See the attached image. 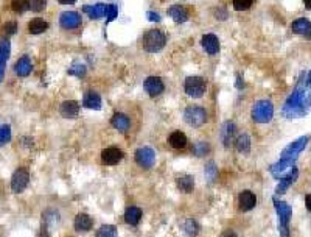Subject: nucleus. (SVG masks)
I'll return each instance as SVG.
<instances>
[{"mask_svg": "<svg viewBox=\"0 0 311 237\" xmlns=\"http://www.w3.org/2000/svg\"><path fill=\"white\" fill-rule=\"evenodd\" d=\"M184 230H185L187 236L196 237V236H198V233H199V225L196 223V220L188 218V220H185V223H184Z\"/></svg>", "mask_w": 311, "mask_h": 237, "instance_id": "obj_31", "label": "nucleus"}, {"mask_svg": "<svg viewBox=\"0 0 311 237\" xmlns=\"http://www.w3.org/2000/svg\"><path fill=\"white\" fill-rule=\"evenodd\" d=\"M216 175H218V169L215 166V162L214 161L207 162V166H206V176H207V179H209L210 183H214Z\"/></svg>", "mask_w": 311, "mask_h": 237, "instance_id": "obj_37", "label": "nucleus"}, {"mask_svg": "<svg viewBox=\"0 0 311 237\" xmlns=\"http://www.w3.org/2000/svg\"><path fill=\"white\" fill-rule=\"evenodd\" d=\"M177 187L185 194H190L194 187V179L190 175H182L177 178Z\"/></svg>", "mask_w": 311, "mask_h": 237, "instance_id": "obj_29", "label": "nucleus"}, {"mask_svg": "<svg viewBox=\"0 0 311 237\" xmlns=\"http://www.w3.org/2000/svg\"><path fill=\"white\" fill-rule=\"evenodd\" d=\"M252 120L258 124H268L274 116V105L269 100H258L252 106Z\"/></svg>", "mask_w": 311, "mask_h": 237, "instance_id": "obj_3", "label": "nucleus"}, {"mask_svg": "<svg viewBox=\"0 0 311 237\" xmlns=\"http://www.w3.org/2000/svg\"><path fill=\"white\" fill-rule=\"evenodd\" d=\"M136 162L143 169H151L156 164V151L150 147H140L134 153Z\"/></svg>", "mask_w": 311, "mask_h": 237, "instance_id": "obj_8", "label": "nucleus"}, {"mask_svg": "<svg viewBox=\"0 0 311 237\" xmlns=\"http://www.w3.org/2000/svg\"><path fill=\"white\" fill-rule=\"evenodd\" d=\"M202 47L209 55H216L219 52V41L215 35L202 36Z\"/></svg>", "mask_w": 311, "mask_h": 237, "instance_id": "obj_19", "label": "nucleus"}, {"mask_svg": "<svg viewBox=\"0 0 311 237\" xmlns=\"http://www.w3.org/2000/svg\"><path fill=\"white\" fill-rule=\"evenodd\" d=\"M210 151V145L207 142H198V144H194L193 147V150L192 153L194 154L196 158H202V156H206V154Z\"/></svg>", "mask_w": 311, "mask_h": 237, "instance_id": "obj_32", "label": "nucleus"}, {"mask_svg": "<svg viewBox=\"0 0 311 237\" xmlns=\"http://www.w3.org/2000/svg\"><path fill=\"white\" fill-rule=\"evenodd\" d=\"M83 11L89 16L91 19H100L106 16V5L104 3H97V5H86Z\"/></svg>", "mask_w": 311, "mask_h": 237, "instance_id": "obj_22", "label": "nucleus"}, {"mask_svg": "<svg viewBox=\"0 0 311 237\" xmlns=\"http://www.w3.org/2000/svg\"><path fill=\"white\" fill-rule=\"evenodd\" d=\"M28 181H30V173L28 170L25 167H20L14 172V175L11 178V191L14 194H20L27 189L28 186Z\"/></svg>", "mask_w": 311, "mask_h": 237, "instance_id": "obj_9", "label": "nucleus"}, {"mask_svg": "<svg viewBox=\"0 0 311 237\" xmlns=\"http://www.w3.org/2000/svg\"><path fill=\"white\" fill-rule=\"evenodd\" d=\"M235 131H236L235 124H232V122H227V124H224L223 129H221V141H223V144L226 147H229L232 144L233 137H235Z\"/></svg>", "mask_w": 311, "mask_h": 237, "instance_id": "obj_23", "label": "nucleus"}, {"mask_svg": "<svg viewBox=\"0 0 311 237\" xmlns=\"http://www.w3.org/2000/svg\"><path fill=\"white\" fill-rule=\"evenodd\" d=\"M308 83L311 85V72H310V75H308Z\"/></svg>", "mask_w": 311, "mask_h": 237, "instance_id": "obj_47", "label": "nucleus"}, {"mask_svg": "<svg viewBox=\"0 0 311 237\" xmlns=\"http://www.w3.org/2000/svg\"><path fill=\"white\" fill-rule=\"evenodd\" d=\"M274 206L277 211V215H279V231L282 234V237H288V231H290V218L292 215V211L288 206V203L285 201H279L277 198H274Z\"/></svg>", "mask_w": 311, "mask_h": 237, "instance_id": "obj_4", "label": "nucleus"}, {"mask_svg": "<svg viewBox=\"0 0 311 237\" xmlns=\"http://www.w3.org/2000/svg\"><path fill=\"white\" fill-rule=\"evenodd\" d=\"M304 5H305V8L311 10V0H304Z\"/></svg>", "mask_w": 311, "mask_h": 237, "instance_id": "obj_46", "label": "nucleus"}, {"mask_svg": "<svg viewBox=\"0 0 311 237\" xmlns=\"http://www.w3.org/2000/svg\"><path fill=\"white\" fill-rule=\"evenodd\" d=\"M219 237H236V234H235L232 230H226V231L221 233V236H219Z\"/></svg>", "mask_w": 311, "mask_h": 237, "instance_id": "obj_43", "label": "nucleus"}, {"mask_svg": "<svg viewBox=\"0 0 311 237\" xmlns=\"http://www.w3.org/2000/svg\"><path fill=\"white\" fill-rule=\"evenodd\" d=\"M143 87H145V91L150 94V97H157L163 92V89H165L163 81L159 77H148L145 80Z\"/></svg>", "mask_w": 311, "mask_h": 237, "instance_id": "obj_12", "label": "nucleus"}, {"mask_svg": "<svg viewBox=\"0 0 311 237\" xmlns=\"http://www.w3.org/2000/svg\"><path fill=\"white\" fill-rule=\"evenodd\" d=\"M165 43H167V38L160 30H148L142 39L143 48L150 53L160 52L162 48L165 47Z\"/></svg>", "mask_w": 311, "mask_h": 237, "instance_id": "obj_2", "label": "nucleus"}, {"mask_svg": "<svg viewBox=\"0 0 311 237\" xmlns=\"http://www.w3.org/2000/svg\"><path fill=\"white\" fill-rule=\"evenodd\" d=\"M31 70H33V64L28 56H22V58L18 60L14 64V72H16V75H19V77H28Z\"/></svg>", "mask_w": 311, "mask_h": 237, "instance_id": "obj_16", "label": "nucleus"}, {"mask_svg": "<svg viewBox=\"0 0 311 237\" xmlns=\"http://www.w3.org/2000/svg\"><path fill=\"white\" fill-rule=\"evenodd\" d=\"M10 53H11L10 41H2V43H0V83H2L3 75H5V67H6L8 58H10Z\"/></svg>", "mask_w": 311, "mask_h": 237, "instance_id": "obj_14", "label": "nucleus"}, {"mask_svg": "<svg viewBox=\"0 0 311 237\" xmlns=\"http://www.w3.org/2000/svg\"><path fill=\"white\" fill-rule=\"evenodd\" d=\"M297 176H299V170L296 169V167H292V170L290 172L288 175H286L285 178H282L280 179V184L277 186V189H275V194H283L286 189H288V187L292 184V183H296V179H297Z\"/></svg>", "mask_w": 311, "mask_h": 237, "instance_id": "obj_18", "label": "nucleus"}, {"mask_svg": "<svg viewBox=\"0 0 311 237\" xmlns=\"http://www.w3.org/2000/svg\"><path fill=\"white\" fill-rule=\"evenodd\" d=\"M168 14L171 16V19H175V22L177 23H182L188 19V13L184 6H177V5H173L168 10Z\"/></svg>", "mask_w": 311, "mask_h": 237, "instance_id": "obj_27", "label": "nucleus"}, {"mask_svg": "<svg viewBox=\"0 0 311 237\" xmlns=\"http://www.w3.org/2000/svg\"><path fill=\"white\" fill-rule=\"evenodd\" d=\"M291 30L296 35L304 36L305 39H311V22L305 18H299L294 21L291 25Z\"/></svg>", "mask_w": 311, "mask_h": 237, "instance_id": "obj_13", "label": "nucleus"}, {"mask_svg": "<svg viewBox=\"0 0 311 237\" xmlns=\"http://www.w3.org/2000/svg\"><path fill=\"white\" fill-rule=\"evenodd\" d=\"M123 151H121L120 149H117V147H109V149H104L103 153H101V159L104 164L108 166H116L118 164V162L123 159Z\"/></svg>", "mask_w": 311, "mask_h": 237, "instance_id": "obj_11", "label": "nucleus"}, {"mask_svg": "<svg viewBox=\"0 0 311 237\" xmlns=\"http://www.w3.org/2000/svg\"><path fill=\"white\" fill-rule=\"evenodd\" d=\"M59 3H62V5H73L77 2V0H58Z\"/></svg>", "mask_w": 311, "mask_h": 237, "instance_id": "obj_45", "label": "nucleus"}, {"mask_svg": "<svg viewBox=\"0 0 311 237\" xmlns=\"http://www.w3.org/2000/svg\"><path fill=\"white\" fill-rule=\"evenodd\" d=\"M83 105L86 106V108L89 109H101V97L98 95L97 92H87L84 95V100H83Z\"/></svg>", "mask_w": 311, "mask_h": 237, "instance_id": "obj_25", "label": "nucleus"}, {"mask_svg": "<svg viewBox=\"0 0 311 237\" xmlns=\"http://www.w3.org/2000/svg\"><path fill=\"white\" fill-rule=\"evenodd\" d=\"M168 144L173 147V149H184V147L187 145V136L181 131H175V133L170 134Z\"/></svg>", "mask_w": 311, "mask_h": 237, "instance_id": "obj_28", "label": "nucleus"}, {"mask_svg": "<svg viewBox=\"0 0 311 237\" xmlns=\"http://www.w3.org/2000/svg\"><path fill=\"white\" fill-rule=\"evenodd\" d=\"M142 220V209L137 206H129L125 212V222L131 226H137Z\"/></svg>", "mask_w": 311, "mask_h": 237, "instance_id": "obj_20", "label": "nucleus"}, {"mask_svg": "<svg viewBox=\"0 0 311 237\" xmlns=\"http://www.w3.org/2000/svg\"><path fill=\"white\" fill-rule=\"evenodd\" d=\"M5 31L8 35H14L16 33V22H8L5 25Z\"/></svg>", "mask_w": 311, "mask_h": 237, "instance_id": "obj_41", "label": "nucleus"}, {"mask_svg": "<svg viewBox=\"0 0 311 237\" xmlns=\"http://www.w3.org/2000/svg\"><path fill=\"white\" fill-rule=\"evenodd\" d=\"M47 28H48V23L40 18L31 19L28 22V31L31 35H40V33H44Z\"/></svg>", "mask_w": 311, "mask_h": 237, "instance_id": "obj_26", "label": "nucleus"}, {"mask_svg": "<svg viewBox=\"0 0 311 237\" xmlns=\"http://www.w3.org/2000/svg\"><path fill=\"white\" fill-rule=\"evenodd\" d=\"M11 6H13V11L19 13V14L25 13V11L28 10V8H30V6H28V0H13Z\"/></svg>", "mask_w": 311, "mask_h": 237, "instance_id": "obj_36", "label": "nucleus"}, {"mask_svg": "<svg viewBox=\"0 0 311 237\" xmlns=\"http://www.w3.org/2000/svg\"><path fill=\"white\" fill-rule=\"evenodd\" d=\"M118 14V8L116 5H106V18H108V22L114 21Z\"/></svg>", "mask_w": 311, "mask_h": 237, "instance_id": "obj_40", "label": "nucleus"}, {"mask_svg": "<svg viewBox=\"0 0 311 237\" xmlns=\"http://www.w3.org/2000/svg\"><path fill=\"white\" fill-rule=\"evenodd\" d=\"M308 141H310V137H308V136L299 137L297 141H294L292 144H290V145L286 147V149L282 151L280 159H282V161H291V162H294V161L297 159L299 154L302 153V150H304L305 147H307Z\"/></svg>", "mask_w": 311, "mask_h": 237, "instance_id": "obj_5", "label": "nucleus"}, {"mask_svg": "<svg viewBox=\"0 0 311 237\" xmlns=\"http://www.w3.org/2000/svg\"><path fill=\"white\" fill-rule=\"evenodd\" d=\"M310 105H311V87L299 86L296 91L288 97V100L285 102L283 116H286L288 119L300 117L308 111Z\"/></svg>", "mask_w": 311, "mask_h": 237, "instance_id": "obj_1", "label": "nucleus"}, {"mask_svg": "<svg viewBox=\"0 0 311 237\" xmlns=\"http://www.w3.org/2000/svg\"><path fill=\"white\" fill-rule=\"evenodd\" d=\"M97 237H117V228L114 225H103L97 231Z\"/></svg>", "mask_w": 311, "mask_h": 237, "instance_id": "obj_33", "label": "nucleus"}, {"mask_svg": "<svg viewBox=\"0 0 311 237\" xmlns=\"http://www.w3.org/2000/svg\"><path fill=\"white\" fill-rule=\"evenodd\" d=\"M238 203H240L241 211H251L255 208L257 197H255V194H252L251 191H243L238 197Z\"/></svg>", "mask_w": 311, "mask_h": 237, "instance_id": "obj_15", "label": "nucleus"}, {"mask_svg": "<svg viewBox=\"0 0 311 237\" xmlns=\"http://www.w3.org/2000/svg\"><path fill=\"white\" fill-rule=\"evenodd\" d=\"M146 18H148L150 21H153V22H160V16L157 13L148 11V13H146Z\"/></svg>", "mask_w": 311, "mask_h": 237, "instance_id": "obj_42", "label": "nucleus"}, {"mask_svg": "<svg viewBox=\"0 0 311 237\" xmlns=\"http://www.w3.org/2000/svg\"><path fill=\"white\" fill-rule=\"evenodd\" d=\"M184 119H185V122H187L188 125L201 127L204 122L207 120V114H206V109L201 108V106L192 105V106H188V108L185 109Z\"/></svg>", "mask_w": 311, "mask_h": 237, "instance_id": "obj_6", "label": "nucleus"}, {"mask_svg": "<svg viewBox=\"0 0 311 237\" xmlns=\"http://www.w3.org/2000/svg\"><path fill=\"white\" fill-rule=\"evenodd\" d=\"M236 150H238L240 153H249L251 151V139H249V136L248 134H241V136H238L236 137Z\"/></svg>", "mask_w": 311, "mask_h": 237, "instance_id": "obj_30", "label": "nucleus"}, {"mask_svg": "<svg viewBox=\"0 0 311 237\" xmlns=\"http://www.w3.org/2000/svg\"><path fill=\"white\" fill-rule=\"evenodd\" d=\"M92 218L89 217L87 214H83V212H81V214H78L77 217H75V230L78 231V233H86V231H89L92 228Z\"/></svg>", "mask_w": 311, "mask_h": 237, "instance_id": "obj_24", "label": "nucleus"}, {"mask_svg": "<svg viewBox=\"0 0 311 237\" xmlns=\"http://www.w3.org/2000/svg\"><path fill=\"white\" fill-rule=\"evenodd\" d=\"M28 6L31 11L35 13H40L45 10L47 6V0H28Z\"/></svg>", "mask_w": 311, "mask_h": 237, "instance_id": "obj_38", "label": "nucleus"}, {"mask_svg": "<svg viewBox=\"0 0 311 237\" xmlns=\"http://www.w3.org/2000/svg\"><path fill=\"white\" fill-rule=\"evenodd\" d=\"M10 141H11V127L10 125L0 127V147L8 144Z\"/></svg>", "mask_w": 311, "mask_h": 237, "instance_id": "obj_35", "label": "nucleus"}, {"mask_svg": "<svg viewBox=\"0 0 311 237\" xmlns=\"http://www.w3.org/2000/svg\"><path fill=\"white\" fill-rule=\"evenodd\" d=\"M206 80L201 77H188L185 80V92L193 99H199L206 92Z\"/></svg>", "mask_w": 311, "mask_h": 237, "instance_id": "obj_7", "label": "nucleus"}, {"mask_svg": "<svg viewBox=\"0 0 311 237\" xmlns=\"http://www.w3.org/2000/svg\"><path fill=\"white\" fill-rule=\"evenodd\" d=\"M61 114L65 119H75L79 114V103L75 100H67L61 105Z\"/></svg>", "mask_w": 311, "mask_h": 237, "instance_id": "obj_17", "label": "nucleus"}, {"mask_svg": "<svg viewBox=\"0 0 311 237\" xmlns=\"http://www.w3.org/2000/svg\"><path fill=\"white\" fill-rule=\"evenodd\" d=\"M305 201H307V209H308V211H311V194H308V195H307Z\"/></svg>", "mask_w": 311, "mask_h": 237, "instance_id": "obj_44", "label": "nucleus"}, {"mask_svg": "<svg viewBox=\"0 0 311 237\" xmlns=\"http://www.w3.org/2000/svg\"><path fill=\"white\" fill-rule=\"evenodd\" d=\"M111 124H112V127H114V128L118 129V131L125 133V131H128V129H129L131 122H129L128 116H125V114L117 112V114H114V116H112Z\"/></svg>", "mask_w": 311, "mask_h": 237, "instance_id": "obj_21", "label": "nucleus"}, {"mask_svg": "<svg viewBox=\"0 0 311 237\" xmlns=\"http://www.w3.org/2000/svg\"><path fill=\"white\" fill-rule=\"evenodd\" d=\"M61 27L65 30H73L81 25V16L77 11H64L59 18Z\"/></svg>", "mask_w": 311, "mask_h": 237, "instance_id": "obj_10", "label": "nucleus"}, {"mask_svg": "<svg viewBox=\"0 0 311 237\" xmlns=\"http://www.w3.org/2000/svg\"><path fill=\"white\" fill-rule=\"evenodd\" d=\"M86 72H87V69H86V66L83 63H79V61H77V63H73V66L69 69V73L70 75H75V77H84L86 75Z\"/></svg>", "mask_w": 311, "mask_h": 237, "instance_id": "obj_34", "label": "nucleus"}, {"mask_svg": "<svg viewBox=\"0 0 311 237\" xmlns=\"http://www.w3.org/2000/svg\"><path fill=\"white\" fill-rule=\"evenodd\" d=\"M252 5V0H233V8L236 11H246Z\"/></svg>", "mask_w": 311, "mask_h": 237, "instance_id": "obj_39", "label": "nucleus"}]
</instances>
